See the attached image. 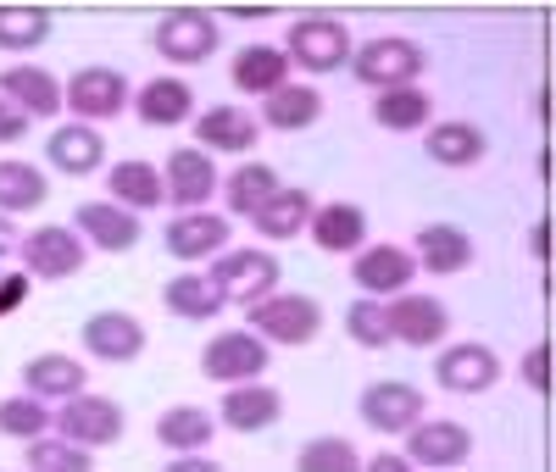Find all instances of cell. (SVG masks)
Here are the masks:
<instances>
[{
    "label": "cell",
    "instance_id": "6da1fadb",
    "mask_svg": "<svg viewBox=\"0 0 556 472\" xmlns=\"http://www.w3.org/2000/svg\"><path fill=\"white\" fill-rule=\"evenodd\" d=\"M278 272H285V267H278L267 251H256V245H240V251L223 245V261L206 272V283L217 290L223 306H256L262 295L278 290Z\"/></svg>",
    "mask_w": 556,
    "mask_h": 472
},
{
    "label": "cell",
    "instance_id": "7a4b0ae2",
    "mask_svg": "<svg viewBox=\"0 0 556 472\" xmlns=\"http://www.w3.org/2000/svg\"><path fill=\"white\" fill-rule=\"evenodd\" d=\"M251 334H262L267 345H312L323 334V306L312 295H262L251 306Z\"/></svg>",
    "mask_w": 556,
    "mask_h": 472
},
{
    "label": "cell",
    "instance_id": "3957f363",
    "mask_svg": "<svg viewBox=\"0 0 556 472\" xmlns=\"http://www.w3.org/2000/svg\"><path fill=\"white\" fill-rule=\"evenodd\" d=\"M285 44H290L285 56H290L295 67H306L312 78H323V73H334V67L351 62V34H345V23H334V17H301Z\"/></svg>",
    "mask_w": 556,
    "mask_h": 472
},
{
    "label": "cell",
    "instance_id": "277c9868",
    "mask_svg": "<svg viewBox=\"0 0 556 472\" xmlns=\"http://www.w3.org/2000/svg\"><path fill=\"white\" fill-rule=\"evenodd\" d=\"M201 372L217 378V384H245V378H262L267 372V340L251 334V328H228V334L206 340Z\"/></svg>",
    "mask_w": 556,
    "mask_h": 472
},
{
    "label": "cell",
    "instance_id": "5b68a950",
    "mask_svg": "<svg viewBox=\"0 0 556 472\" xmlns=\"http://www.w3.org/2000/svg\"><path fill=\"white\" fill-rule=\"evenodd\" d=\"M156 56L162 62H173V67H195V62H206L212 51H217V23L206 17V12H195V7H184V12H167L162 23H156Z\"/></svg>",
    "mask_w": 556,
    "mask_h": 472
},
{
    "label": "cell",
    "instance_id": "8992f818",
    "mask_svg": "<svg viewBox=\"0 0 556 472\" xmlns=\"http://www.w3.org/2000/svg\"><path fill=\"white\" fill-rule=\"evenodd\" d=\"M62 106H73L84 123H106L128 106V78L117 67H78L62 89Z\"/></svg>",
    "mask_w": 556,
    "mask_h": 472
},
{
    "label": "cell",
    "instance_id": "52a82bcc",
    "mask_svg": "<svg viewBox=\"0 0 556 472\" xmlns=\"http://www.w3.org/2000/svg\"><path fill=\"white\" fill-rule=\"evenodd\" d=\"M28 278H45V283H62L84 267V240H78V228H34L28 240L17 245Z\"/></svg>",
    "mask_w": 556,
    "mask_h": 472
},
{
    "label": "cell",
    "instance_id": "ba28073f",
    "mask_svg": "<svg viewBox=\"0 0 556 472\" xmlns=\"http://www.w3.org/2000/svg\"><path fill=\"white\" fill-rule=\"evenodd\" d=\"M417 73H424V51H417L412 39H367L362 51H356V78L367 89H395V84H412Z\"/></svg>",
    "mask_w": 556,
    "mask_h": 472
},
{
    "label": "cell",
    "instance_id": "9c48e42d",
    "mask_svg": "<svg viewBox=\"0 0 556 472\" xmlns=\"http://www.w3.org/2000/svg\"><path fill=\"white\" fill-rule=\"evenodd\" d=\"M362 422L374 434H406L417 417H424V395H417L412 384H401V378H379V384L362 390Z\"/></svg>",
    "mask_w": 556,
    "mask_h": 472
},
{
    "label": "cell",
    "instance_id": "30bf717a",
    "mask_svg": "<svg viewBox=\"0 0 556 472\" xmlns=\"http://www.w3.org/2000/svg\"><path fill=\"white\" fill-rule=\"evenodd\" d=\"M62 434L73 439V445H117L123 439V406L117 400H106V395H73L67 400V411H62Z\"/></svg>",
    "mask_w": 556,
    "mask_h": 472
},
{
    "label": "cell",
    "instance_id": "8fae6325",
    "mask_svg": "<svg viewBox=\"0 0 556 472\" xmlns=\"http://www.w3.org/2000/svg\"><path fill=\"white\" fill-rule=\"evenodd\" d=\"M434 378L451 395H484L501 378V361L490 345H445V356H434Z\"/></svg>",
    "mask_w": 556,
    "mask_h": 472
},
{
    "label": "cell",
    "instance_id": "7c38bea8",
    "mask_svg": "<svg viewBox=\"0 0 556 472\" xmlns=\"http://www.w3.org/2000/svg\"><path fill=\"white\" fill-rule=\"evenodd\" d=\"M406 450H412V461L417 467H462L473 456V434L462 429V422H424L417 417L412 429H406Z\"/></svg>",
    "mask_w": 556,
    "mask_h": 472
},
{
    "label": "cell",
    "instance_id": "4fadbf2b",
    "mask_svg": "<svg viewBox=\"0 0 556 472\" xmlns=\"http://www.w3.org/2000/svg\"><path fill=\"white\" fill-rule=\"evenodd\" d=\"M445 328H451V311L434 295H406L401 290V301L390 306V340H401V345L429 350V345L445 340Z\"/></svg>",
    "mask_w": 556,
    "mask_h": 472
},
{
    "label": "cell",
    "instance_id": "5bb4252c",
    "mask_svg": "<svg viewBox=\"0 0 556 472\" xmlns=\"http://www.w3.org/2000/svg\"><path fill=\"white\" fill-rule=\"evenodd\" d=\"M412 272H417V261L401 245H362L356 251V267H351L356 290H367V295H401L406 283H412Z\"/></svg>",
    "mask_w": 556,
    "mask_h": 472
},
{
    "label": "cell",
    "instance_id": "9a60e30c",
    "mask_svg": "<svg viewBox=\"0 0 556 472\" xmlns=\"http://www.w3.org/2000/svg\"><path fill=\"white\" fill-rule=\"evenodd\" d=\"M84 350L101 361H134L146 350V328H139L128 311H96L84 322Z\"/></svg>",
    "mask_w": 556,
    "mask_h": 472
},
{
    "label": "cell",
    "instance_id": "2e32d148",
    "mask_svg": "<svg viewBox=\"0 0 556 472\" xmlns=\"http://www.w3.org/2000/svg\"><path fill=\"white\" fill-rule=\"evenodd\" d=\"M278 411H285V400H278V390L256 384V378H245V384H235L223 395V429L235 434H262L278 422Z\"/></svg>",
    "mask_w": 556,
    "mask_h": 472
},
{
    "label": "cell",
    "instance_id": "e0dca14e",
    "mask_svg": "<svg viewBox=\"0 0 556 472\" xmlns=\"http://www.w3.org/2000/svg\"><path fill=\"white\" fill-rule=\"evenodd\" d=\"M212 189H217V162H212V151L190 145V151H173V156H167V195L178 201V212L212 201Z\"/></svg>",
    "mask_w": 556,
    "mask_h": 472
},
{
    "label": "cell",
    "instance_id": "ac0fdd59",
    "mask_svg": "<svg viewBox=\"0 0 556 472\" xmlns=\"http://www.w3.org/2000/svg\"><path fill=\"white\" fill-rule=\"evenodd\" d=\"M73 222H78V233H89V245H101V251H134L139 245V222L117 201H84L73 212Z\"/></svg>",
    "mask_w": 556,
    "mask_h": 472
},
{
    "label": "cell",
    "instance_id": "d6986e66",
    "mask_svg": "<svg viewBox=\"0 0 556 472\" xmlns=\"http://www.w3.org/2000/svg\"><path fill=\"white\" fill-rule=\"evenodd\" d=\"M228 228L235 222H223L212 212H184V217L167 222V251L178 261H206V256H217L228 245Z\"/></svg>",
    "mask_w": 556,
    "mask_h": 472
},
{
    "label": "cell",
    "instance_id": "ffe728a7",
    "mask_svg": "<svg viewBox=\"0 0 556 472\" xmlns=\"http://www.w3.org/2000/svg\"><path fill=\"white\" fill-rule=\"evenodd\" d=\"M412 261L424 267V272H462V267H473V240L462 228H451V222H434V228H424L412 240Z\"/></svg>",
    "mask_w": 556,
    "mask_h": 472
},
{
    "label": "cell",
    "instance_id": "44dd1931",
    "mask_svg": "<svg viewBox=\"0 0 556 472\" xmlns=\"http://www.w3.org/2000/svg\"><path fill=\"white\" fill-rule=\"evenodd\" d=\"M45 156H51L56 173H73V178H89L101 162H106V139L89 128V123H67L51 133V145H45Z\"/></svg>",
    "mask_w": 556,
    "mask_h": 472
},
{
    "label": "cell",
    "instance_id": "7402d4cb",
    "mask_svg": "<svg viewBox=\"0 0 556 472\" xmlns=\"http://www.w3.org/2000/svg\"><path fill=\"white\" fill-rule=\"evenodd\" d=\"M195 133H201V151H223V156H245L256 145V117L240 112V106H212L195 117Z\"/></svg>",
    "mask_w": 556,
    "mask_h": 472
},
{
    "label": "cell",
    "instance_id": "603a6c76",
    "mask_svg": "<svg viewBox=\"0 0 556 472\" xmlns=\"http://www.w3.org/2000/svg\"><path fill=\"white\" fill-rule=\"evenodd\" d=\"M134 112H139V123H151V128H178V123L195 117V89L184 78H151L146 89H139Z\"/></svg>",
    "mask_w": 556,
    "mask_h": 472
},
{
    "label": "cell",
    "instance_id": "cb8c5ba5",
    "mask_svg": "<svg viewBox=\"0 0 556 472\" xmlns=\"http://www.w3.org/2000/svg\"><path fill=\"white\" fill-rule=\"evenodd\" d=\"M256 222V233H262V240H278V245H285V240H295V233L312 222V195H306V189H273V195L251 212Z\"/></svg>",
    "mask_w": 556,
    "mask_h": 472
},
{
    "label": "cell",
    "instance_id": "d4e9b609",
    "mask_svg": "<svg viewBox=\"0 0 556 472\" xmlns=\"http://www.w3.org/2000/svg\"><path fill=\"white\" fill-rule=\"evenodd\" d=\"M0 94H7L12 106L34 112V117H51L62 106V84L45 73V67H34V62H17V67L0 73Z\"/></svg>",
    "mask_w": 556,
    "mask_h": 472
},
{
    "label": "cell",
    "instance_id": "484cf974",
    "mask_svg": "<svg viewBox=\"0 0 556 472\" xmlns=\"http://www.w3.org/2000/svg\"><path fill=\"white\" fill-rule=\"evenodd\" d=\"M312 240H317V251H334V256L362 251V240H367V217H362V206H351V201L317 206V212H312Z\"/></svg>",
    "mask_w": 556,
    "mask_h": 472
},
{
    "label": "cell",
    "instance_id": "4316f807",
    "mask_svg": "<svg viewBox=\"0 0 556 472\" xmlns=\"http://www.w3.org/2000/svg\"><path fill=\"white\" fill-rule=\"evenodd\" d=\"M262 117H267V128H278V133H295V128H312L317 117H323V94L312 89V84H278V89H267L262 94Z\"/></svg>",
    "mask_w": 556,
    "mask_h": 472
},
{
    "label": "cell",
    "instance_id": "83f0119b",
    "mask_svg": "<svg viewBox=\"0 0 556 472\" xmlns=\"http://www.w3.org/2000/svg\"><path fill=\"white\" fill-rule=\"evenodd\" d=\"M23 390L39 395V400H73L84 390V367L73 356H62V350H45V356H34L23 367Z\"/></svg>",
    "mask_w": 556,
    "mask_h": 472
},
{
    "label": "cell",
    "instance_id": "f1b7e54d",
    "mask_svg": "<svg viewBox=\"0 0 556 472\" xmlns=\"http://www.w3.org/2000/svg\"><path fill=\"white\" fill-rule=\"evenodd\" d=\"M106 183H112V201L128 206V212H151V206L167 201V183L151 162H117Z\"/></svg>",
    "mask_w": 556,
    "mask_h": 472
},
{
    "label": "cell",
    "instance_id": "f546056e",
    "mask_svg": "<svg viewBox=\"0 0 556 472\" xmlns=\"http://www.w3.org/2000/svg\"><path fill=\"white\" fill-rule=\"evenodd\" d=\"M278 84H290V56L285 51H273V44H245V51L235 56V89L267 94Z\"/></svg>",
    "mask_w": 556,
    "mask_h": 472
},
{
    "label": "cell",
    "instance_id": "4dcf8cb0",
    "mask_svg": "<svg viewBox=\"0 0 556 472\" xmlns=\"http://www.w3.org/2000/svg\"><path fill=\"white\" fill-rule=\"evenodd\" d=\"M374 123H379V128H390V133H412V128H424V123H429V94H424V89H412V84L379 89V101H374Z\"/></svg>",
    "mask_w": 556,
    "mask_h": 472
},
{
    "label": "cell",
    "instance_id": "1f68e13d",
    "mask_svg": "<svg viewBox=\"0 0 556 472\" xmlns=\"http://www.w3.org/2000/svg\"><path fill=\"white\" fill-rule=\"evenodd\" d=\"M424 145H429V156H434L440 167H473V162L484 156V133H479L473 123H440Z\"/></svg>",
    "mask_w": 556,
    "mask_h": 472
},
{
    "label": "cell",
    "instance_id": "d6a6232c",
    "mask_svg": "<svg viewBox=\"0 0 556 472\" xmlns=\"http://www.w3.org/2000/svg\"><path fill=\"white\" fill-rule=\"evenodd\" d=\"M51 34V12L45 7H0V51H34Z\"/></svg>",
    "mask_w": 556,
    "mask_h": 472
},
{
    "label": "cell",
    "instance_id": "836d02e7",
    "mask_svg": "<svg viewBox=\"0 0 556 472\" xmlns=\"http://www.w3.org/2000/svg\"><path fill=\"white\" fill-rule=\"evenodd\" d=\"M156 439L167 450H201V445H212V417L195 406H173L156 417Z\"/></svg>",
    "mask_w": 556,
    "mask_h": 472
},
{
    "label": "cell",
    "instance_id": "e575fe53",
    "mask_svg": "<svg viewBox=\"0 0 556 472\" xmlns=\"http://www.w3.org/2000/svg\"><path fill=\"white\" fill-rule=\"evenodd\" d=\"M45 201V173L28 162H0V212H34Z\"/></svg>",
    "mask_w": 556,
    "mask_h": 472
},
{
    "label": "cell",
    "instance_id": "d590c367",
    "mask_svg": "<svg viewBox=\"0 0 556 472\" xmlns=\"http://www.w3.org/2000/svg\"><path fill=\"white\" fill-rule=\"evenodd\" d=\"M273 189H278V173H273L267 162H245L235 178H228V212H235V217H251V212L273 195Z\"/></svg>",
    "mask_w": 556,
    "mask_h": 472
},
{
    "label": "cell",
    "instance_id": "8d00e7d4",
    "mask_svg": "<svg viewBox=\"0 0 556 472\" xmlns=\"http://www.w3.org/2000/svg\"><path fill=\"white\" fill-rule=\"evenodd\" d=\"M162 301H167V311H184V317H217L223 311V301H217V290L206 278H195V272H178L167 290H162Z\"/></svg>",
    "mask_w": 556,
    "mask_h": 472
},
{
    "label": "cell",
    "instance_id": "74e56055",
    "mask_svg": "<svg viewBox=\"0 0 556 472\" xmlns=\"http://www.w3.org/2000/svg\"><path fill=\"white\" fill-rule=\"evenodd\" d=\"M345 334L367 350H384L390 345V306H379L374 295H362L351 311H345Z\"/></svg>",
    "mask_w": 556,
    "mask_h": 472
},
{
    "label": "cell",
    "instance_id": "f35d334b",
    "mask_svg": "<svg viewBox=\"0 0 556 472\" xmlns=\"http://www.w3.org/2000/svg\"><path fill=\"white\" fill-rule=\"evenodd\" d=\"M23 461H28L34 472H89V467H96L89 445H73V439H67V445H51L45 434L28 445V456H23Z\"/></svg>",
    "mask_w": 556,
    "mask_h": 472
},
{
    "label": "cell",
    "instance_id": "ab89813d",
    "mask_svg": "<svg viewBox=\"0 0 556 472\" xmlns=\"http://www.w3.org/2000/svg\"><path fill=\"white\" fill-rule=\"evenodd\" d=\"M0 434H12V439H39V434H45V400H39V395H12V400H0Z\"/></svg>",
    "mask_w": 556,
    "mask_h": 472
},
{
    "label": "cell",
    "instance_id": "60d3db41",
    "mask_svg": "<svg viewBox=\"0 0 556 472\" xmlns=\"http://www.w3.org/2000/svg\"><path fill=\"white\" fill-rule=\"evenodd\" d=\"M295 461H301V472H356L362 467L356 445H345V439H312Z\"/></svg>",
    "mask_w": 556,
    "mask_h": 472
},
{
    "label": "cell",
    "instance_id": "b9f144b4",
    "mask_svg": "<svg viewBox=\"0 0 556 472\" xmlns=\"http://www.w3.org/2000/svg\"><path fill=\"white\" fill-rule=\"evenodd\" d=\"M523 378L534 384V395H540V400L551 395V345H534V350L523 356Z\"/></svg>",
    "mask_w": 556,
    "mask_h": 472
},
{
    "label": "cell",
    "instance_id": "7bdbcfd3",
    "mask_svg": "<svg viewBox=\"0 0 556 472\" xmlns=\"http://www.w3.org/2000/svg\"><path fill=\"white\" fill-rule=\"evenodd\" d=\"M23 133H28V112L0 94V145H12V139H23Z\"/></svg>",
    "mask_w": 556,
    "mask_h": 472
},
{
    "label": "cell",
    "instance_id": "ee69618b",
    "mask_svg": "<svg viewBox=\"0 0 556 472\" xmlns=\"http://www.w3.org/2000/svg\"><path fill=\"white\" fill-rule=\"evenodd\" d=\"M23 301H28V272H7V278H0V317L17 311Z\"/></svg>",
    "mask_w": 556,
    "mask_h": 472
},
{
    "label": "cell",
    "instance_id": "f6af8a7d",
    "mask_svg": "<svg viewBox=\"0 0 556 472\" xmlns=\"http://www.w3.org/2000/svg\"><path fill=\"white\" fill-rule=\"evenodd\" d=\"M167 472H217V461L212 456H195V450H173Z\"/></svg>",
    "mask_w": 556,
    "mask_h": 472
},
{
    "label": "cell",
    "instance_id": "bcb514c9",
    "mask_svg": "<svg viewBox=\"0 0 556 472\" xmlns=\"http://www.w3.org/2000/svg\"><path fill=\"white\" fill-rule=\"evenodd\" d=\"M17 251V233H12V222H7V212H0V261H7Z\"/></svg>",
    "mask_w": 556,
    "mask_h": 472
},
{
    "label": "cell",
    "instance_id": "7dc6e473",
    "mask_svg": "<svg viewBox=\"0 0 556 472\" xmlns=\"http://www.w3.org/2000/svg\"><path fill=\"white\" fill-rule=\"evenodd\" d=\"M367 467H374V472H406V461H401V456H374Z\"/></svg>",
    "mask_w": 556,
    "mask_h": 472
}]
</instances>
